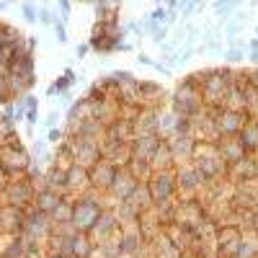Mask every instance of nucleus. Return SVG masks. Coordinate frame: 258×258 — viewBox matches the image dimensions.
Returning <instances> with one entry per match:
<instances>
[]
</instances>
